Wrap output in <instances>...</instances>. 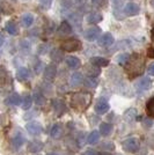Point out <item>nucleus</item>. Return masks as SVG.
Listing matches in <instances>:
<instances>
[{
	"mask_svg": "<svg viewBox=\"0 0 154 155\" xmlns=\"http://www.w3.org/2000/svg\"><path fill=\"white\" fill-rule=\"evenodd\" d=\"M108 110H109V103L107 102V100L103 98V97L99 98L96 104H95V111H96L99 115H103V114H105Z\"/></svg>",
	"mask_w": 154,
	"mask_h": 155,
	"instance_id": "nucleus-5",
	"label": "nucleus"
},
{
	"mask_svg": "<svg viewBox=\"0 0 154 155\" xmlns=\"http://www.w3.org/2000/svg\"><path fill=\"white\" fill-rule=\"evenodd\" d=\"M23 143H25V138L22 137V134H18L12 139V145H13L14 148H20Z\"/></svg>",
	"mask_w": 154,
	"mask_h": 155,
	"instance_id": "nucleus-26",
	"label": "nucleus"
},
{
	"mask_svg": "<svg viewBox=\"0 0 154 155\" xmlns=\"http://www.w3.org/2000/svg\"><path fill=\"white\" fill-rule=\"evenodd\" d=\"M32 104V96H30V95H26V96L22 98L21 107H22V109H23V110L30 109Z\"/></svg>",
	"mask_w": 154,
	"mask_h": 155,
	"instance_id": "nucleus-27",
	"label": "nucleus"
},
{
	"mask_svg": "<svg viewBox=\"0 0 154 155\" xmlns=\"http://www.w3.org/2000/svg\"><path fill=\"white\" fill-rule=\"evenodd\" d=\"M90 63L94 65L95 67H104V66H108L109 64V60L103 57H93L90 59Z\"/></svg>",
	"mask_w": 154,
	"mask_h": 155,
	"instance_id": "nucleus-13",
	"label": "nucleus"
},
{
	"mask_svg": "<svg viewBox=\"0 0 154 155\" xmlns=\"http://www.w3.org/2000/svg\"><path fill=\"white\" fill-rule=\"evenodd\" d=\"M103 145H104V146H102L103 148L110 149V150H111V149H114V145H112L111 142H109V143H103Z\"/></svg>",
	"mask_w": 154,
	"mask_h": 155,
	"instance_id": "nucleus-38",
	"label": "nucleus"
},
{
	"mask_svg": "<svg viewBox=\"0 0 154 155\" xmlns=\"http://www.w3.org/2000/svg\"><path fill=\"white\" fill-rule=\"evenodd\" d=\"M103 19V16L101 15L100 13H96V12H93V13H90L87 15V22L88 23H99V22H101Z\"/></svg>",
	"mask_w": 154,
	"mask_h": 155,
	"instance_id": "nucleus-17",
	"label": "nucleus"
},
{
	"mask_svg": "<svg viewBox=\"0 0 154 155\" xmlns=\"http://www.w3.org/2000/svg\"><path fill=\"white\" fill-rule=\"evenodd\" d=\"M97 155H111V154L108 153V152H101V153H99Z\"/></svg>",
	"mask_w": 154,
	"mask_h": 155,
	"instance_id": "nucleus-42",
	"label": "nucleus"
},
{
	"mask_svg": "<svg viewBox=\"0 0 154 155\" xmlns=\"http://www.w3.org/2000/svg\"><path fill=\"white\" fill-rule=\"evenodd\" d=\"M129 59H130V54H128V53H121V54L117 56L116 60H117V63L119 65H126Z\"/></svg>",
	"mask_w": 154,
	"mask_h": 155,
	"instance_id": "nucleus-31",
	"label": "nucleus"
},
{
	"mask_svg": "<svg viewBox=\"0 0 154 155\" xmlns=\"http://www.w3.org/2000/svg\"><path fill=\"white\" fill-rule=\"evenodd\" d=\"M84 82V77H82V74L81 73H79V72H75V73H73L70 78V84L72 87H79L80 84Z\"/></svg>",
	"mask_w": 154,
	"mask_h": 155,
	"instance_id": "nucleus-12",
	"label": "nucleus"
},
{
	"mask_svg": "<svg viewBox=\"0 0 154 155\" xmlns=\"http://www.w3.org/2000/svg\"><path fill=\"white\" fill-rule=\"evenodd\" d=\"M147 56L149 58H154V46H151L147 50Z\"/></svg>",
	"mask_w": 154,
	"mask_h": 155,
	"instance_id": "nucleus-36",
	"label": "nucleus"
},
{
	"mask_svg": "<svg viewBox=\"0 0 154 155\" xmlns=\"http://www.w3.org/2000/svg\"><path fill=\"white\" fill-rule=\"evenodd\" d=\"M151 86H152V81H151V79H148V78H142V79H140V80L136 84L137 89L140 91H148V89L151 88Z\"/></svg>",
	"mask_w": 154,
	"mask_h": 155,
	"instance_id": "nucleus-11",
	"label": "nucleus"
},
{
	"mask_svg": "<svg viewBox=\"0 0 154 155\" xmlns=\"http://www.w3.org/2000/svg\"><path fill=\"white\" fill-rule=\"evenodd\" d=\"M100 32H101V29L99 27H90L85 31V38L88 41H95L99 37Z\"/></svg>",
	"mask_w": 154,
	"mask_h": 155,
	"instance_id": "nucleus-9",
	"label": "nucleus"
},
{
	"mask_svg": "<svg viewBox=\"0 0 154 155\" xmlns=\"http://www.w3.org/2000/svg\"><path fill=\"white\" fill-rule=\"evenodd\" d=\"M148 73H149V75H153L154 77V64L149 65V67H148Z\"/></svg>",
	"mask_w": 154,
	"mask_h": 155,
	"instance_id": "nucleus-39",
	"label": "nucleus"
},
{
	"mask_svg": "<svg viewBox=\"0 0 154 155\" xmlns=\"http://www.w3.org/2000/svg\"><path fill=\"white\" fill-rule=\"evenodd\" d=\"M152 38L154 39V28L152 29Z\"/></svg>",
	"mask_w": 154,
	"mask_h": 155,
	"instance_id": "nucleus-44",
	"label": "nucleus"
},
{
	"mask_svg": "<svg viewBox=\"0 0 154 155\" xmlns=\"http://www.w3.org/2000/svg\"><path fill=\"white\" fill-rule=\"evenodd\" d=\"M4 44V36L2 35H0V46Z\"/></svg>",
	"mask_w": 154,
	"mask_h": 155,
	"instance_id": "nucleus-41",
	"label": "nucleus"
},
{
	"mask_svg": "<svg viewBox=\"0 0 154 155\" xmlns=\"http://www.w3.org/2000/svg\"><path fill=\"white\" fill-rule=\"evenodd\" d=\"M84 155H97V154L95 153V150H93V149H89V150H87V152H86Z\"/></svg>",
	"mask_w": 154,
	"mask_h": 155,
	"instance_id": "nucleus-40",
	"label": "nucleus"
},
{
	"mask_svg": "<svg viewBox=\"0 0 154 155\" xmlns=\"http://www.w3.org/2000/svg\"><path fill=\"white\" fill-rule=\"evenodd\" d=\"M136 117H137V110L135 108H130L124 114V119L126 122H133L136 119Z\"/></svg>",
	"mask_w": 154,
	"mask_h": 155,
	"instance_id": "nucleus-20",
	"label": "nucleus"
},
{
	"mask_svg": "<svg viewBox=\"0 0 154 155\" xmlns=\"http://www.w3.org/2000/svg\"><path fill=\"white\" fill-rule=\"evenodd\" d=\"M112 132V125L109 123H101L100 125V134L103 137L109 136Z\"/></svg>",
	"mask_w": 154,
	"mask_h": 155,
	"instance_id": "nucleus-18",
	"label": "nucleus"
},
{
	"mask_svg": "<svg viewBox=\"0 0 154 155\" xmlns=\"http://www.w3.org/2000/svg\"><path fill=\"white\" fill-rule=\"evenodd\" d=\"M142 123L145 126H147V127H151L152 125H153V122H152V119H148V118H145L144 120H142Z\"/></svg>",
	"mask_w": 154,
	"mask_h": 155,
	"instance_id": "nucleus-35",
	"label": "nucleus"
},
{
	"mask_svg": "<svg viewBox=\"0 0 154 155\" xmlns=\"http://www.w3.org/2000/svg\"><path fill=\"white\" fill-rule=\"evenodd\" d=\"M93 1H94V2H100L101 0H93Z\"/></svg>",
	"mask_w": 154,
	"mask_h": 155,
	"instance_id": "nucleus-45",
	"label": "nucleus"
},
{
	"mask_svg": "<svg viewBox=\"0 0 154 155\" xmlns=\"http://www.w3.org/2000/svg\"><path fill=\"white\" fill-rule=\"evenodd\" d=\"M92 101V96L89 93L86 91H80V93H75L71 97V105L72 108H74L78 111H84L88 108Z\"/></svg>",
	"mask_w": 154,
	"mask_h": 155,
	"instance_id": "nucleus-1",
	"label": "nucleus"
},
{
	"mask_svg": "<svg viewBox=\"0 0 154 155\" xmlns=\"http://www.w3.org/2000/svg\"><path fill=\"white\" fill-rule=\"evenodd\" d=\"M43 148V143L41 141H32L30 142V145L28 146V150L32 153H37L41 149Z\"/></svg>",
	"mask_w": 154,
	"mask_h": 155,
	"instance_id": "nucleus-24",
	"label": "nucleus"
},
{
	"mask_svg": "<svg viewBox=\"0 0 154 155\" xmlns=\"http://www.w3.org/2000/svg\"><path fill=\"white\" fill-rule=\"evenodd\" d=\"M27 131L32 134V136H38L42 133V125L38 122H30L26 125Z\"/></svg>",
	"mask_w": 154,
	"mask_h": 155,
	"instance_id": "nucleus-6",
	"label": "nucleus"
},
{
	"mask_svg": "<svg viewBox=\"0 0 154 155\" xmlns=\"http://www.w3.org/2000/svg\"><path fill=\"white\" fill-rule=\"evenodd\" d=\"M5 78H6V73H5L2 67H0V82H4L5 81Z\"/></svg>",
	"mask_w": 154,
	"mask_h": 155,
	"instance_id": "nucleus-34",
	"label": "nucleus"
},
{
	"mask_svg": "<svg viewBox=\"0 0 154 155\" xmlns=\"http://www.w3.org/2000/svg\"><path fill=\"white\" fill-rule=\"evenodd\" d=\"M6 31L9 34V35H18L19 32V28L16 26V23L14 21H9L6 25Z\"/></svg>",
	"mask_w": 154,
	"mask_h": 155,
	"instance_id": "nucleus-21",
	"label": "nucleus"
},
{
	"mask_svg": "<svg viewBox=\"0 0 154 155\" xmlns=\"http://www.w3.org/2000/svg\"><path fill=\"white\" fill-rule=\"evenodd\" d=\"M46 48H48V46L45 45H39V48H38V53H41V54H42V53H45V52H46Z\"/></svg>",
	"mask_w": 154,
	"mask_h": 155,
	"instance_id": "nucleus-37",
	"label": "nucleus"
},
{
	"mask_svg": "<svg viewBox=\"0 0 154 155\" xmlns=\"http://www.w3.org/2000/svg\"><path fill=\"white\" fill-rule=\"evenodd\" d=\"M49 155H58V154H55V153H51V154H49Z\"/></svg>",
	"mask_w": 154,
	"mask_h": 155,
	"instance_id": "nucleus-46",
	"label": "nucleus"
},
{
	"mask_svg": "<svg viewBox=\"0 0 154 155\" xmlns=\"http://www.w3.org/2000/svg\"><path fill=\"white\" fill-rule=\"evenodd\" d=\"M56 74H57V67L56 65L50 64L46 66V68L44 70V79L48 80V81H52L55 78H56Z\"/></svg>",
	"mask_w": 154,
	"mask_h": 155,
	"instance_id": "nucleus-10",
	"label": "nucleus"
},
{
	"mask_svg": "<svg viewBox=\"0 0 154 155\" xmlns=\"http://www.w3.org/2000/svg\"><path fill=\"white\" fill-rule=\"evenodd\" d=\"M53 109H55V111L57 112L58 115H62L65 111V105L62 101L56 100V101H53Z\"/></svg>",
	"mask_w": 154,
	"mask_h": 155,
	"instance_id": "nucleus-28",
	"label": "nucleus"
},
{
	"mask_svg": "<svg viewBox=\"0 0 154 155\" xmlns=\"http://www.w3.org/2000/svg\"><path fill=\"white\" fill-rule=\"evenodd\" d=\"M122 146L123 149L129 153H136L140 147V142L137 138H129L122 142Z\"/></svg>",
	"mask_w": 154,
	"mask_h": 155,
	"instance_id": "nucleus-4",
	"label": "nucleus"
},
{
	"mask_svg": "<svg viewBox=\"0 0 154 155\" xmlns=\"http://www.w3.org/2000/svg\"><path fill=\"white\" fill-rule=\"evenodd\" d=\"M62 132H63V130H62V126L59 125V124H55L53 126L51 127V131H50V136L52 138H55V139H58L59 137L62 136Z\"/></svg>",
	"mask_w": 154,
	"mask_h": 155,
	"instance_id": "nucleus-23",
	"label": "nucleus"
},
{
	"mask_svg": "<svg viewBox=\"0 0 154 155\" xmlns=\"http://www.w3.org/2000/svg\"><path fill=\"white\" fill-rule=\"evenodd\" d=\"M51 58L55 60V61H60L62 58H63V56H62V52L60 50H58V49H53L51 52Z\"/></svg>",
	"mask_w": 154,
	"mask_h": 155,
	"instance_id": "nucleus-33",
	"label": "nucleus"
},
{
	"mask_svg": "<svg viewBox=\"0 0 154 155\" xmlns=\"http://www.w3.org/2000/svg\"><path fill=\"white\" fill-rule=\"evenodd\" d=\"M72 31V28H71L70 23L69 22H62V25L59 27V29H58V34H59V36H66V35H69L71 34Z\"/></svg>",
	"mask_w": 154,
	"mask_h": 155,
	"instance_id": "nucleus-16",
	"label": "nucleus"
},
{
	"mask_svg": "<svg viewBox=\"0 0 154 155\" xmlns=\"http://www.w3.org/2000/svg\"><path fill=\"white\" fill-rule=\"evenodd\" d=\"M66 64L69 65L71 68H78L80 66V60L74 56H69L66 58Z\"/></svg>",
	"mask_w": 154,
	"mask_h": 155,
	"instance_id": "nucleus-22",
	"label": "nucleus"
},
{
	"mask_svg": "<svg viewBox=\"0 0 154 155\" xmlns=\"http://www.w3.org/2000/svg\"><path fill=\"white\" fill-rule=\"evenodd\" d=\"M0 21H1V20H0Z\"/></svg>",
	"mask_w": 154,
	"mask_h": 155,
	"instance_id": "nucleus-47",
	"label": "nucleus"
},
{
	"mask_svg": "<svg viewBox=\"0 0 154 155\" xmlns=\"http://www.w3.org/2000/svg\"><path fill=\"white\" fill-rule=\"evenodd\" d=\"M34 101H35V103L41 105V104L44 103V97H43V94L41 93V91H36L34 93Z\"/></svg>",
	"mask_w": 154,
	"mask_h": 155,
	"instance_id": "nucleus-32",
	"label": "nucleus"
},
{
	"mask_svg": "<svg viewBox=\"0 0 154 155\" xmlns=\"http://www.w3.org/2000/svg\"><path fill=\"white\" fill-rule=\"evenodd\" d=\"M146 110H147V115L151 118H154V97H151L148 100L146 104Z\"/></svg>",
	"mask_w": 154,
	"mask_h": 155,
	"instance_id": "nucleus-29",
	"label": "nucleus"
},
{
	"mask_svg": "<svg viewBox=\"0 0 154 155\" xmlns=\"http://www.w3.org/2000/svg\"><path fill=\"white\" fill-rule=\"evenodd\" d=\"M140 12V7L138 4H135V2H129L126 4V6L124 7V13L128 16H133V15H137Z\"/></svg>",
	"mask_w": 154,
	"mask_h": 155,
	"instance_id": "nucleus-7",
	"label": "nucleus"
},
{
	"mask_svg": "<svg viewBox=\"0 0 154 155\" xmlns=\"http://www.w3.org/2000/svg\"><path fill=\"white\" fill-rule=\"evenodd\" d=\"M81 46H82V44H81V42H80L79 39L71 38V39H66V41H64V42L60 44V49L64 50V51H67V52H73V51L80 50Z\"/></svg>",
	"mask_w": 154,
	"mask_h": 155,
	"instance_id": "nucleus-3",
	"label": "nucleus"
},
{
	"mask_svg": "<svg viewBox=\"0 0 154 155\" xmlns=\"http://www.w3.org/2000/svg\"><path fill=\"white\" fill-rule=\"evenodd\" d=\"M151 6L154 8V0H151Z\"/></svg>",
	"mask_w": 154,
	"mask_h": 155,
	"instance_id": "nucleus-43",
	"label": "nucleus"
},
{
	"mask_svg": "<svg viewBox=\"0 0 154 155\" xmlns=\"http://www.w3.org/2000/svg\"><path fill=\"white\" fill-rule=\"evenodd\" d=\"M84 82H85V86H86V87H88V88H95V87L97 86V82H99V81H97L96 78L88 77Z\"/></svg>",
	"mask_w": 154,
	"mask_h": 155,
	"instance_id": "nucleus-30",
	"label": "nucleus"
},
{
	"mask_svg": "<svg viewBox=\"0 0 154 155\" xmlns=\"http://www.w3.org/2000/svg\"><path fill=\"white\" fill-rule=\"evenodd\" d=\"M99 138H100V132L96 131V130H94V131H92L89 133V136L87 137V142L90 143V145H93V143H96L99 141Z\"/></svg>",
	"mask_w": 154,
	"mask_h": 155,
	"instance_id": "nucleus-25",
	"label": "nucleus"
},
{
	"mask_svg": "<svg viewBox=\"0 0 154 155\" xmlns=\"http://www.w3.org/2000/svg\"><path fill=\"white\" fill-rule=\"evenodd\" d=\"M34 22V16L30 13H26L21 16V23L23 27H30Z\"/></svg>",
	"mask_w": 154,
	"mask_h": 155,
	"instance_id": "nucleus-19",
	"label": "nucleus"
},
{
	"mask_svg": "<svg viewBox=\"0 0 154 155\" xmlns=\"http://www.w3.org/2000/svg\"><path fill=\"white\" fill-rule=\"evenodd\" d=\"M6 103L8 105H19L21 103V97L18 93H13V94H11L9 96L6 98Z\"/></svg>",
	"mask_w": 154,
	"mask_h": 155,
	"instance_id": "nucleus-15",
	"label": "nucleus"
},
{
	"mask_svg": "<svg viewBox=\"0 0 154 155\" xmlns=\"http://www.w3.org/2000/svg\"><path fill=\"white\" fill-rule=\"evenodd\" d=\"M16 77L20 81H27L29 78H30V72L26 67H20L16 73Z\"/></svg>",
	"mask_w": 154,
	"mask_h": 155,
	"instance_id": "nucleus-14",
	"label": "nucleus"
},
{
	"mask_svg": "<svg viewBox=\"0 0 154 155\" xmlns=\"http://www.w3.org/2000/svg\"><path fill=\"white\" fill-rule=\"evenodd\" d=\"M114 36L110 34V32H105V34H103L102 36L99 38L97 41V43H99V45L100 46H103V48H107V46H110L112 43H114Z\"/></svg>",
	"mask_w": 154,
	"mask_h": 155,
	"instance_id": "nucleus-8",
	"label": "nucleus"
},
{
	"mask_svg": "<svg viewBox=\"0 0 154 155\" xmlns=\"http://www.w3.org/2000/svg\"><path fill=\"white\" fill-rule=\"evenodd\" d=\"M144 68H145V65H144V60H142L140 56L136 54L133 58L130 57L128 64H126V70H128V73L130 77L135 78L140 75L141 73L144 72Z\"/></svg>",
	"mask_w": 154,
	"mask_h": 155,
	"instance_id": "nucleus-2",
	"label": "nucleus"
}]
</instances>
